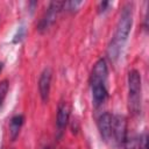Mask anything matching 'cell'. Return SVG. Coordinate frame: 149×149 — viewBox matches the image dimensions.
<instances>
[{
  "label": "cell",
  "mask_w": 149,
  "mask_h": 149,
  "mask_svg": "<svg viewBox=\"0 0 149 149\" xmlns=\"http://www.w3.org/2000/svg\"><path fill=\"white\" fill-rule=\"evenodd\" d=\"M66 6H68V9L70 10V12H74V10H77L81 5H84V2L83 1H70V2H68V3H65Z\"/></svg>",
  "instance_id": "13"
},
{
  "label": "cell",
  "mask_w": 149,
  "mask_h": 149,
  "mask_svg": "<svg viewBox=\"0 0 149 149\" xmlns=\"http://www.w3.org/2000/svg\"><path fill=\"white\" fill-rule=\"evenodd\" d=\"M92 88V98L95 105L102 104L107 98V90L105 84L102 83H91Z\"/></svg>",
  "instance_id": "9"
},
{
  "label": "cell",
  "mask_w": 149,
  "mask_h": 149,
  "mask_svg": "<svg viewBox=\"0 0 149 149\" xmlns=\"http://www.w3.org/2000/svg\"><path fill=\"white\" fill-rule=\"evenodd\" d=\"M128 106L132 114H137L141 109V74L137 70L128 73Z\"/></svg>",
  "instance_id": "2"
},
{
  "label": "cell",
  "mask_w": 149,
  "mask_h": 149,
  "mask_svg": "<svg viewBox=\"0 0 149 149\" xmlns=\"http://www.w3.org/2000/svg\"><path fill=\"white\" fill-rule=\"evenodd\" d=\"M112 118L113 115L108 112L101 114L98 119V129L104 141H108L112 137Z\"/></svg>",
  "instance_id": "6"
},
{
  "label": "cell",
  "mask_w": 149,
  "mask_h": 149,
  "mask_svg": "<svg viewBox=\"0 0 149 149\" xmlns=\"http://www.w3.org/2000/svg\"><path fill=\"white\" fill-rule=\"evenodd\" d=\"M65 2H62V1H52L50 2L47 12H45V15L43 16L41 23H40V30H44V29H48L57 19V15L58 13L61 12V9L63 8Z\"/></svg>",
  "instance_id": "4"
},
{
  "label": "cell",
  "mask_w": 149,
  "mask_h": 149,
  "mask_svg": "<svg viewBox=\"0 0 149 149\" xmlns=\"http://www.w3.org/2000/svg\"><path fill=\"white\" fill-rule=\"evenodd\" d=\"M1 69H2V64L0 63V71H1Z\"/></svg>",
  "instance_id": "16"
},
{
  "label": "cell",
  "mask_w": 149,
  "mask_h": 149,
  "mask_svg": "<svg viewBox=\"0 0 149 149\" xmlns=\"http://www.w3.org/2000/svg\"><path fill=\"white\" fill-rule=\"evenodd\" d=\"M109 5V2H107V1H104V2H100L99 3V12H104V10H106V7Z\"/></svg>",
  "instance_id": "14"
},
{
  "label": "cell",
  "mask_w": 149,
  "mask_h": 149,
  "mask_svg": "<svg viewBox=\"0 0 149 149\" xmlns=\"http://www.w3.org/2000/svg\"><path fill=\"white\" fill-rule=\"evenodd\" d=\"M50 83H51V71L50 69H45L38 79V92L43 102L48 101L49 92H50Z\"/></svg>",
  "instance_id": "7"
},
{
  "label": "cell",
  "mask_w": 149,
  "mask_h": 149,
  "mask_svg": "<svg viewBox=\"0 0 149 149\" xmlns=\"http://www.w3.org/2000/svg\"><path fill=\"white\" fill-rule=\"evenodd\" d=\"M8 88H9V83L8 80H1L0 81V107L7 95V92H8Z\"/></svg>",
  "instance_id": "12"
},
{
  "label": "cell",
  "mask_w": 149,
  "mask_h": 149,
  "mask_svg": "<svg viewBox=\"0 0 149 149\" xmlns=\"http://www.w3.org/2000/svg\"><path fill=\"white\" fill-rule=\"evenodd\" d=\"M43 149H52L51 147H45V148H43Z\"/></svg>",
  "instance_id": "15"
},
{
  "label": "cell",
  "mask_w": 149,
  "mask_h": 149,
  "mask_svg": "<svg viewBox=\"0 0 149 149\" xmlns=\"http://www.w3.org/2000/svg\"><path fill=\"white\" fill-rule=\"evenodd\" d=\"M123 147L125 149H140V143H139V140L134 135H132L129 137H126Z\"/></svg>",
  "instance_id": "11"
},
{
  "label": "cell",
  "mask_w": 149,
  "mask_h": 149,
  "mask_svg": "<svg viewBox=\"0 0 149 149\" xmlns=\"http://www.w3.org/2000/svg\"><path fill=\"white\" fill-rule=\"evenodd\" d=\"M107 74H108V69H107L106 61L104 58H100L93 65L92 73H91V83L105 84L107 79Z\"/></svg>",
  "instance_id": "5"
},
{
  "label": "cell",
  "mask_w": 149,
  "mask_h": 149,
  "mask_svg": "<svg viewBox=\"0 0 149 149\" xmlns=\"http://www.w3.org/2000/svg\"><path fill=\"white\" fill-rule=\"evenodd\" d=\"M70 118V107L66 102L62 101L58 105V109H57V119H56V125H57V129L58 132H63V129L66 127L68 121Z\"/></svg>",
  "instance_id": "8"
},
{
  "label": "cell",
  "mask_w": 149,
  "mask_h": 149,
  "mask_svg": "<svg viewBox=\"0 0 149 149\" xmlns=\"http://www.w3.org/2000/svg\"><path fill=\"white\" fill-rule=\"evenodd\" d=\"M132 24H133V10H132V6L128 3L123 7L120 14L114 36L107 48V56L112 62H115L119 58L120 51L123 48L129 36Z\"/></svg>",
  "instance_id": "1"
},
{
  "label": "cell",
  "mask_w": 149,
  "mask_h": 149,
  "mask_svg": "<svg viewBox=\"0 0 149 149\" xmlns=\"http://www.w3.org/2000/svg\"><path fill=\"white\" fill-rule=\"evenodd\" d=\"M112 136L119 147H123L127 137V119L125 115L118 114L112 118Z\"/></svg>",
  "instance_id": "3"
},
{
  "label": "cell",
  "mask_w": 149,
  "mask_h": 149,
  "mask_svg": "<svg viewBox=\"0 0 149 149\" xmlns=\"http://www.w3.org/2000/svg\"><path fill=\"white\" fill-rule=\"evenodd\" d=\"M22 125H23V116L22 115H14L10 119V122H9V135H10L12 141H15L17 139Z\"/></svg>",
  "instance_id": "10"
}]
</instances>
